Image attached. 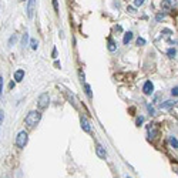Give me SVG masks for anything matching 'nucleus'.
<instances>
[{
	"instance_id": "f257e3e1",
	"label": "nucleus",
	"mask_w": 178,
	"mask_h": 178,
	"mask_svg": "<svg viewBox=\"0 0 178 178\" xmlns=\"http://www.w3.org/2000/svg\"><path fill=\"white\" fill-rule=\"evenodd\" d=\"M41 120V113L40 111H30L26 118H24V123L29 125V127H34L37 125V123Z\"/></svg>"
},
{
	"instance_id": "f03ea898",
	"label": "nucleus",
	"mask_w": 178,
	"mask_h": 178,
	"mask_svg": "<svg viewBox=\"0 0 178 178\" xmlns=\"http://www.w3.org/2000/svg\"><path fill=\"white\" fill-rule=\"evenodd\" d=\"M27 141H29V134H27L26 131H20V133L17 134V137H16V145H17L19 148H24Z\"/></svg>"
},
{
	"instance_id": "7ed1b4c3",
	"label": "nucleus",
	"mask_w": 178,
	"mask_h": 178,
	"mask_svg": "<svg viewBox=\"0 0 178 178\" xmlns=\"http://www.w3.org/2000/svg\"><path fill=\"white\" fill-rule=\"evenodd\" d=\"M49 103H50V96H49L47 93H43V94L38 97V100H37V107H38L40 110H44V108L49 107Z\"/></svg>"
},
{
	"instance_id": "20e7f679",
	"label": "nucleus",
	"mask_w": 178,
	"mask_h": 178,
	"mask_svg": "<svg viewBox=\"0 0 178 178\" xmlns=\"http://www.w3.org/2000/svg\"><path fill=\"white\" fill-rule=\"evenodd\" d=\"M36 3L37 0H27V6H26V11H27V17L29 19H33L36 11Z\"/></svg>"
},
{
	"instance_id": "39448f33",
	"label": "nucleus",
	"mask_w": 178,
	"mask_h": 178,
	"mask_svg": "<svg viewBox=\"0 0 178 178\" xmlns=\"http://www.w3.org/2000/svg\"><path fill=\"white\" fill-rule=\"evenodd\" d=\"M175 4H177L175 0H162V1H161V9H162L164 11H168V10L174 9Z\"/></svg>"
},
{
	"instance_id": "423d86ee",
	"label": "nucleus",
	"mask_w": 178,
	"mask_h": 178,
	"mask_svg": "<svg viewBox=\"0 0 178 178\" xmlns=\"http://www.w3.org/2000/svg\"><path fill=\"white\" fill-rule=\"evenodd\" d=\"M142 91H144L145 96H151V94H152V91H154V86H152V83H151L150 80L144 83V86H142Z\"/></svg>"
},
{
	"instance_id": "0eeeda50",
	"label": "nucleus",
	"mask_w": 178,
	"mask_h": 178,
	"mask_svg": "<svg viewBox=\"0 0 178 178\" xmlns=\"http://www.w3.org/2000/svg\"><path fill=\"white\" fill-rule=\"evenodd\" d=\"M80 124H81V128H83V131H86V133H91V125H90V123L84 118V117H81V120H80Z\"/></svg>"
},
{
	"instance_id": "6e6552de",
	"label": "nucleus",
	"mask_w": 178,
	"mask_h": 178,
	"mask_svg": "<svg viewBox=\"0 0 178 178\" xmlns=\"http://www.w3.org/2000/svg\"><path fill=\"white\" fill-rule=\"evenodd\" d=\"M96 152H97V155H98L100 158H103V160L107 157L106 148H104L103 145H100V144H97V145H96Z\"/></svg>"
},
{
	"instance_id": "1a4fd4ad",
	"label": "nucleus",
	"mask_w": 178,
	"mask_h": 178,
	"mask_svg": "<svg viewBox=\"0 0 178 178\" xmlns=\"http://www.w3.org/2000/svg\"><path fill=\"white\" fill-rule=\"evenodd\" d=\"M23 77H24V70L19 69V70L14 71V80H16L17 83H20V81L23 80Z\"/></svg>"
},
{
	"instance_id": "9d476101",
	"label": "nucleus",
	"mask_w": 178,
	"mask_h": 178,
	"mask_svg": "<svg viewBox=\"0 0 178 178\" xmlns=\"http://www.w3.org/2000/svg\"><path fill=\"white\" fill-rule=\"evenodd\" d=\"M117 50V43L113 40V38H108V51H115Z\"/></svg>"
},
{
	"instance_id": "9b49d317",
	"label": "nucleus",
	"mask_w": 178,
	"mask_h": 178,
	"mask_svg": "<svg viewBox=\"0 0 178 178\" xmlns=\"http://www.w3.org/2000/svg\"><path fill=\"white\" fill-rule=\"evenodd\" d=\"M175 106V101H165V103H161L160 104V108H162V110H168V108H171V107Z\"/></svg>"
},
{
	"instance_id": "f8f14e48",
	"label": "nucleus",
	"mask_w": 178,
	"mask_h": 178,
	"mask_svg": "<svg viewBox=\"0 0 178 178\" xmlns=\"http://www.w3.org/2000/svg\"><path fill=\"white\" fill-rule=\"evenodd\" d=\"M131 40H133V32H127V33L124 34L123 43H124V44H128V43H130Z\"/></svg>"
},
{
	"instance_id": "ddd939ff",
	"label": "nucleus",
	"mask_w": 178,
	"mask_h": 178,
	"mask_svg": "<svg viewBox=\"0 0 178 178\" xmlns=\"http://www.w3.org/2000/svg\"><path fill=\"white\" fill-rule=\"evenodd\" d=\"M84 91H86V94H87V97H88V98H91V97H93V93H91V87H90L88 84H84Z\"/></svg>"
},
{
	"instance_id": "4468645a",
	"label": "nucleus",
	"mask_w": 178,
	"mask_h": 178,
	"mask_svg": "<svg viewBox=\"0 0 178 178\" xmlns=\"http://www.w3.org/2000/svg\"><path fill=\"white\" fill-rule=\"evenodd\" d=\"M167 54H168V57H170V59H174V57H175V54H177V50H175V49H168Z\"/></svg>"
},
{
	"instance_id": "2eb2a0df",
	"label": "nucleus",
	"mask_w": 178,
	"mask_h": 178,
	"mask_svg": "<svg viewBox=\"0 0 178 178\" xmlns=\"http://www.w3.org/2000/svg\"><path fill=\"white\" fill-rule=\"evenodd\" d=\"M170 144H171L174 148H178V140L175 137H170Z\"/></svg>"
},
{
	"instance_id": "dca6fc26",
	"label": "nucleus",
	"mask_w": 178,
	"mask_h": 178,
	"mask_svg": "<svg viewBox=\"0 0 178 178\" xmlns=\"http://www.w3.org/2000/svg\"><path fill=\"white\" fill-rule=\"evenodd\" d=\"M30 46H32V49H33V50H37V47H38V43H37V40H36V38H32V41H30Z\"/></svg>"
},
{
	"instance_id": "f3484780",
	"label": "nucleus",
	"mask_w": 178,
	"mask_h": 178,
	"mask_svg": "<svg viewBox=\"0 0 178 178\" xmlns=\"http://www.w3.org/2000/svg\"><path fill=\"white\" fill-rule=\"evenodd\" d=\"M27 40H29V33L26 32V33L23 34V38H22V46H26V43H27Z\"/></svg>"
},
{
	"instance_id": "a211bd4d",
	"label": "nucleus",
	"mask_w": 178,
	"mask_h": 178,
	"mask_svg": "<svg viewBox=\"0 0 178 178\" xmlns=\"http://www.w3.org/2000/svg\"><path fill=\"white\" fill-rule=\"evenodd\" d=\"M51 3H53L54 11H56V13H59V3H57V0H51Z\"/></svg>"
},
{
	"instance_id": "6ab92c4d",
	"label": "nucleus",
	"mask_w": 178,
	"mask_h": 178,
	"mask_svg": "<svg viewBox=\"0 0 178 178\" xmlns=\"http://www.w3.org/2000/svg\"><path fill=\"white\" fill-rule=\"evenodd\" d=\"M144 44H145V40L142 37H138L137 38V46H144Z\"/></svg>"
},
{
	"instance_id": "aec40b11",
	"label": "nucleus",
	"mask_w": 178,
	"mask_h": 178,
	"mask_svg": "<svg viewBox=\"0 0 178 178\" xmlns=\"http://www.w3.org/2000/svg\"><path fill=\"white\" fill-rule=\"evenodd\" d=\"M171 96H173V97H178V87H174V88L171 90Z\"/></svg>"
},
{
	"instance_id": "412c9836",
	"label": "nucleus",
	"mask_w": 178,
	"mask_h": 178,
	"mask_svg": "<svg viewBox=\"0 0 178 178\" xmlns=\"http://www.w3.org/2000/svg\"><path fill=\"white\" fill-rule=\"evenodd\" d=\"M144 4V0H134V6H137V7H140Z\"/></svg>"
},
{
	"instance_id": "4be33fe9",
	"label": "nucleus",
	"mask_w": 178,
	"mask_h": 178,
	"mask_svg": "<svg viewBox=\"0 0 178 178\" xmlns=\"http://www.w3.org/2000/svg\"><path fill=\"white\" fill-rule=\"evenodd\" d=\"M161 19H164V13H158V14L155 16V20H157V22H160Z\"/></svg>"
},
{
	"instance_id": "5701e85b",
	"label": "nucleus",
	"mask_w": 178,
	"mask_h": 178,
	"mask_svg": "<svg viewBox=\"0 0 178 178\" xmlns=\"http://www.w3.org/2000/svg\"><path fill=\"white\" fill-rule=\"evenodd\" d=\"M142 121H144V117H138V118H137V121H136V124H137V125H141Z\"/></svg>"
},
{
	"instance_id": "b1692460",
	"label": "nucleus",
	"mask_w": 178,
	"mask_h": 178,
	"mask_svg": "<svg viewBox=\"0 0 178 178\" xmlns=\"http://www.w3.org/2000/svg\"><path fill=\"white\" fill-rule=\"evenodd\" d=\"M147 110H148V111H150L151 114H154V113H155V110H154V107H152V106H150V104L147 106Z\"/></svg>"
},
{
	"instance_id": "393cba45",
	"label": "nucleus",
	"mask_w": 178,
	"mask_h": 178,
	"mask_svg": "<svg viewBox=\"0 0 178 178\" xmlns=\"http://www.w3.org/2000/svg\"><path fill=\"white\" fill-rule=\"evenodd\" d=\"M13 41H16V36H11V37H10V40H9V46H11Z\"/></svg>"
},
{
	"instance_id": "a878e982",
	"label": "nucleus",
	"mask_w": 178,
	"mask_h": 178,
	"mask_svg": "<svg viewBox=\"0 0 178 178\" xmlns=\"http://www.w3.org/2000/svg\"><path fill=\"white\" fill-rule=\"evenodd\" d=\"M162 33H164L165 36H170L173 32H171V30H168V29H164V30H162Z\"/></svg>"
},
{
	"instance_id": "bb28decb",
	"label": "nucleus",
	"mask_w": 178,
	"mask_h": 178,
	"mask_svg": "<svg viewBox=\"0 0 178 178\" xmlns=\"http://www.w3.org/2000/svg\"><path fill=\"white\" fill-rule=\"evenodd\" d=\"M0 91L3 94V77H0Z\"/></svg>"
},
{
	"instance_id": "cd10ccee",
	"label": "nucleus",
	"mask_w": 178,
	"mask_h": 178,
	"mask_svg": "<svg viewBox=\"0 0 178 178\" xmlns=\"http://www.w3.org/2000/svg\"><path fill=\"white\" fill-rule=\"evenodd\" d=\"M53 57H54V59L57 57V49H53Z\"/></svg>"
},
{
	"instance_id": "c85d7f7f",
	"label": "nucleus",
	"mask_w": 178,
	"mask_h": 178,
	"mask_svg": "<svg viewBox=\"0 0 178 178\" xmlns=\"http://www.w3.org/2000/svg\"><path fill=\"white\" fill-rule=\"evenodd\" d=\"M127 178H131V177H127Z\"/></svg>"
}]
</instances>
